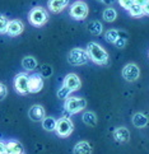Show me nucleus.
I'll return each mask as SVG.
<instances>
[{
	"label": "nucleus",
	"instance_id": "9",
	"mask_svg": "<svg viewBox=\"0 0 149 154\" xmlns=\"http://www.w3.org/2000/svg\"><path fill=\"white\" fill-rule=\"evenodd\" d=\"M63 85L66 87L71 93H73V92H76V91L80 89V87H82V80H80V78L78 76V74H75V73H69V74L65 75V78H64V80H63Z\"/></svg>",
	"mask_w": 149,
	"mask_h": 154
},
{
	"label": "nucleus",
	"instance_id": "26",
	"mask_svg": "<svg viewBox=\"0 0 149 154\" xmlns=\"http://www.w3.org/2000/svg\"><path fill=\"white\" fill-rule=\"evenodd\" d=\"M8 24H9V19L5 14L0 13V35H7L8 31Z\"/></svg>",
	"mask_w": 149,
	"mask_h": 154
},
{
	"label": "nucleus",
	"instance_id": "15",
	"mask_svg": "<svg viewBox=\"0 0 149 154\" xmlns=\"http://www.w3.org/2000/svg\"><path fill=\"white\" fill-rule=\"evenodd\" d=\"M131 122H132V125H134L135 128H138V129H143V128H145V126L148 125L149 119H148L147 115L141 113V112H136V113L132 115Z\"/></svg>",
	"mask_w": 149,
	"mask_h": 154
},
{
	"label": "nucleus",
	"instance_id": "28",
	"mask_svg": "<svg viewBox=\"0 0 149 154\" xmlns=\"http://www.w3.org/2000/svg\"><path fill=\"white\" fill-rule=\"evenodd\" d=\"M57 98H60V100H66V98H69L70 97V94H71V92L66 87H64L63 84H61V87L57 89Z\"/></svg>",
	"mask_w": 149,
	"mask_h": 154
},
{
	"label": "nucleus",
	"instance_id": "31",
	"mask_svg": "<svg viewBox=\"0 0 149 154\" xmlns=\"http://www.w3.org/2000/svg\"><path fill=\"white\" fill-rule=\"evenodd\" d=\"M0 154H7V143L0 140Z\"/></svg>",
	"mask_w": 149,
	"mask_h": 154
},
{
	"label": "nucleus",
	"instance_id": "6",
	"mask_svg": "<svg viewBox=\"0 0 149 154\" xmlns=\"http://www.w3.org/2000/svg\"><path fill=\"white\" fill-rule=\"evenodd\" d=\"M28 83H29V75L27 73H19L15 75L14 78V89L18 94H22V96H26L29 93V87H28Z\"/></svg>",
	"mask_w": 149,
	"mask_h": 154
},
{
	"label": "nucleus",
	"instance_id": "16",
	"mask_svg": "<svg viewBox=\"0 0 149 154\" xmlns=\"http://www.w3.org/2000/svg\"><path fill=\"white\" fill-rule=\"evenodd\" d=\"M73 154H92V146L88 141H79L74 145Z\"/></svg>",
	"mask_w": 149,
	"mask_h": 154
},
{
	"label": "nucleus",
	"instance_id": "29",
	"mask_svg": "<svg viewBox=\"0 0 149 154\" xmlns=\"http://www.w3.org/2000/svg\"><path fill=\"white\" fill-rule=\"evenodd\" d=\"M117 2L120 4V7L124 8L125 10H129L134 5V0H117Z\"/></svg>",
	"mask_w": 149,
	"mask_h": 154
},
{
	"label": "nucleus",
	"instance_id": "4",
	"mask_svg": "<svg viewBox=\"0 0 149 154\" xmlns=\"http://www.w3.org/2000/svg\"><path fill=\"white\" fill-rule=\"evenodd\" d=\"M89 61V57H88L87 50L80 47H75L73 50H70V52L68 54V63L73 66H80V65H85Z\"/></svg>",
	"mask_w": 149,
	"mask_h": 154
},
{
	"label": "nucleus",
	"instance_id": "1",
	"mask_svg": "<svg viewBox=\"0 0 149 154\" xmlns=\"http://www.w3.org/2000/svg\"><path fill=\"white\" fill-rule=\"evenodd\" d=\"M87 54L88 57L92 63H95L97 65H107L108 64V52L97 42H89L87 45Z\"/></svg>",
	"mask_w": 149,
	"mask_h": 154
},
{
	"label": "nucleus",
	"instance_id": "2",
	"mask_svg": "<svg viewBox=\"0 0 149 154\" xmlns=\"http://www.w3.org/2000/svg\"><path fill=\"white\" fill-rule=\"evenodd\" d=\"M28 20L33 27H42L48 22V12L43 7H35L29 10Z\"/></svg>",
	"mask_w": 149,
	"mask_h": 154
},
{
	"label": "nucleus",
	"instance_id": "25",
	"mask_svg": "<svg viewBox=\"0 0 149 154\" xmlns=\"http://www.w3.org/2000/svg\"><path fill=\"white\" fill-rule=\"evenodd\" d=\"M126 43H128V33L124 31H120V36H119V40L116 41L115 46L117 48H124L126 46Z\"/></svg>",
	"mask_w": 149,
	"mask_h": 154
},
{
	"label": "nucleus",
	"instance_id": "23",
	"mask_svg": "<svg viewBox=\"0 0 149 154\" xmlns=\"http://www.w3.org/2000/svg\"><path fill=\"white\" fill-rule=\"evenodd\" d=\"M119 36H120V31L119 29H108L104 32V40H106L108 43H112L115 45L116 41L119 40Z\"/></svg>",
	"mask_w": 149,
	"mask_h": 154
},
{
	"label": "nucleus",
	"instance_id": "21",
	"mask_svg": "<svg viewBox=\"0 0 149 154\" xmlns=\"http://www.w3.org/2000/svg\"><path fill=\"white\" fill-rule=\"evenodd\" d=\"M82 120L87 126H96L97 125V115L93 111H85L82 115Z\"/></svg>",
	"mask_w": 149,
	"mask_h": 154
},
{
	"label": "nucleus",
	"instance_id": "8",
	"mask_svg": "<svg viewBox=\"0 0 149 154\" xmlns=\"http://www.w3.org/2000/svg\"><path fill=\"white\" fill-rule=\"evenodd\" d=\"M121 75H123V78L126 82L132 83V82H136L138 79H139L140 69L135 63H129L123 68V70H121Z\"/></svg>",
	"mask_w": 149,
	"mask_h": 154
},
{
	"label": "nucleus",
	"instance_id": "19",
	"mask_svg": "<svg viewBox=\"0 0 149 154\" xmlns=\"http://www.w3.org/2000/svg\"><path fill=\"white\" fill-rule=\"evenodd\" d=\"M87 29L91 35H95V36H99L103 32V26L99 20H92L87 24Z\"/></svg>",
	"mask_w": 149,
	"mask_h": 154
},
{
	"label": "nucleus",
	"instance_id": "11",
	"mask_svg": "<svg viewBox=\"0 0 149 154\" xmlns=\"http://www.w3.org/2000/svg\"><path fill=\"white\" fill-rule=\"evenodd\" d=\"M23 31H24V23L20 19H12V20H9L8 31H7V35L9 37L19 36V35L23 33Z\"/></svg>",
	"mask_w": 149,
	"mask_h": 154
},
{
	"label": "nucleus",
	"instance_id": "27",
	"mask_svg": "<svg viewBox=\"0 0 149 154\" xmlns=\"http://www.w3.org/2000/svg\"><path fill=\"white\" fill-rule=\"evenodd\" d=\"M54 70H52V66L51 65H47V64H43L41 69H40V74L43 76V79L45 78H50V76L52 75Z\"/></svg>",
	"mask_w": 149,
	"mask_h": 154
},
{
	"label": "nucleus",
	"instance_id": "5",
	"mask_svg": "<svg viewBox=\"0 0 149 154\" xmlns=\"http://www.w3.org/2000/svg\"><path fill=\"white\" fill-rule=\"evenodd\" d=\"M89 13V8H88L87 3L78 0L70 5V17L75 20H84L88 17Z\"/></svg>",
	"mask_w": 149,
	"mask_h": 154
},
{
	"label": "nucleus",
	"instance_id": "30",
	"mask_svg": "<svg viewBox=\"0 0 149 154\" xmlns=\"http://www.w3.org/2000/svg\"><path fill=\"white\" fill-rule=\"evenodd\" d=\"M8 96V88L4 83L0 82V101H3L4 98H7Z\"/></svg>",
	"mask_w": 149,
	"mask_h": 154
},
{
	"label": "nucleus",
	"instance_id": "20",
	"mask_svg": "<svg viewBox=\"0 0 149 154\" xmlns=\"http://www.w3.org/2000/svg\"><path fill=\"white\" fill-rule=\"evenodd\" d=\"M42 129L46 130V131H50V133H52L56 129V124H57V120L52 117V116H46L45 119L42 120Z\"/></svg>",
	"mask_w": 149,
	"mask_h": 154
},
{
	"label": "nucleus",
	"instance_id": "24",
	"mask_svg": "<svg viewBox=\"0 0 149 154\" xmlns=\"http://www.w3.org/2000/svg\"><path fill=\"white\" fill-rule=\"evenodd\" d=\"M128 12H129V14L131 15V17H134V18H140V17L144 15V12H143V7H141V5H139V4H135V3L128 10Z\"/></svg>",
	"mask_w": 149,
	"mask_h": 154
},
{
	"label": "nucleus",
	"instance_id": "33",
	"mask_svg": "<svg viewBox=\"0 0 149 154\" xmlns=\"http://www.w3.org/2000/svg\"><path fill=\"white\" fill-rule=\"evenodd\" d=\"M134 3L135 4H139V5H141V7H143V5L147 3V0H134Z\"/></svg>",
	"mask_w": 149,
	"mask_h": 154
},
{
	"label": "nucleus",
	"instance_id": "14",
	"mask_svg": "<svg viewBox=\"0 0 149 154\" xmlns=\"http://www.w3.org/2000/svg\"><path fill=\"white\" fill-rule=\"evenodd\" d=\"M113 139L120 143V144H125L130 140V131L125 126H120V128L115 129L113 131Z\"/></svg>",
	"mask_w": 149,
	"mask_h": 154
},
{
	"label": "nucleus",
	"instance_id": "22",
	"mask_svg": "<svg viewBox=\"0 0 149 154\" xmlns=\"http://www.w3.org/2000/svg\"><path fill=\"white\" fill-rule=\"evenodd\" d=\"M102 18L104 22H107V23H112V22H115L116 18H117V12H116V9H113L111 7L106 8L102 13Z\"/></svg>",
	"mask_w": 149,
	"mask_h": 154
},
{
	"label": "nucleus",
	"instance_id": "12",
	"mask_svg": "<svg viewBox=\"0 0 149 154\" xmlns=\"http://www.w3.org/2000/svg\"><path fill=\"white\" fill-rule=\"evenodd\" d=\"M28 116L33 122H42V120L46 117V111L41 104H33L29 107Z\"/></svg>",
	"mask_w": 149,
	"mask_h": 154
},
{
	"label": "nucleus",
	"instance_id": "3",
	"mask_svg": "<svg viewBox=\"0 0 149 154\" xmlns=\"http://www.w3.org/2000/svg\"><path fill=\"white\" fill-rule=\"evenodd\" d=\"M87 107V100L83 97H69L65 100L64 108L69 115H76Z\"/></svg>",
	"mask_w": 149,
	"mask_h": 154
},
{
	"label": "nucleus",
	"instance_id": "7",
	"mask_svg": "<svg viewBox=\"0 0 149 154\" xmlns=\"http://www.w3.org/2000/svg\"><path fill=\"white\" fill-rule=\"evenodd\" d=\"M74 131V124L73 121L68 117H61L57 120L56 124V129H55V133L57 134V136L60 137H68L73 134Z\"/></svg>",
	"mask_w": 149,
	"mask_h": 154
},
{
	"label": "nucleus",
	"instance_id": "18",
	"mask_svg": "<svg viewBox=\"0 0 149 154\" xmlns=\"http://www.w3.org/2000/svg\"><path fill=\"white\" fill-rule=\"evenodd\" d=\"M37 65H38L37 60L33 56H24L22 59V68L26 71H33L37 68Z\"/></svg>",
	"mask_w": 149,
	"mask_h": 154
},
{
	"label": "nucleus",
	"instance_id": "10",
	"mask_svg": "<svg viewBox=\"0 0 149 154\" xmlns=\"http://www.w3.org/2000/svg\"><path fill=\"white\" fill-rule=\"evenodd\" d=\"M43 85H45V82H43V76L40 73H35L29 75V93H40L43 89Z\"/></svg>",
	"mask_w": 149,
	"mask_h": 154
},
{
	"label": "nucleus",
	"instance_id": "13",
	"mask_svg": "<svg viewBox=\"0 0 149 154\" xmlns=\"http://www.w3.org/2000/svg\"><path fill=\"white\" fill-rule=\"evenodd\" d=\"M70 3V0H48L47 2V8L51 13L59 14L68 7Z\"/></svg>",
	"mask_w": 149,
	"mask_h": 154
},
{
	"label": "nucleus",
	"instance_id": "32",
	"mask_svg": "<svg viewBox=\"0 0 149 154\" xmlns=\"http://www.w3.org/2000/svg\"><path fill=\"white\" fill-rule=\"evenodd\" d=\"M143 12H144V15H149V0H147V3L143 5Z\"/></svg>",
	"mask_w": 149,
	"mask_h": 154
},
{
	"label": "nucleus",
	"instance_id": "17",
	"mask_svg": "<svg viewBox=\"0 0 149 154\" xmlns=\"http://www.w3.org/2000/svg\"><path fill=\"white\" fill-rule=\"evenodd\" d=\"M7 154H24L23 145L17 140H10L7 143Z\"/></svg>",
	"mask_w": 149,
	"mask_h": 154
}]
</instances>
